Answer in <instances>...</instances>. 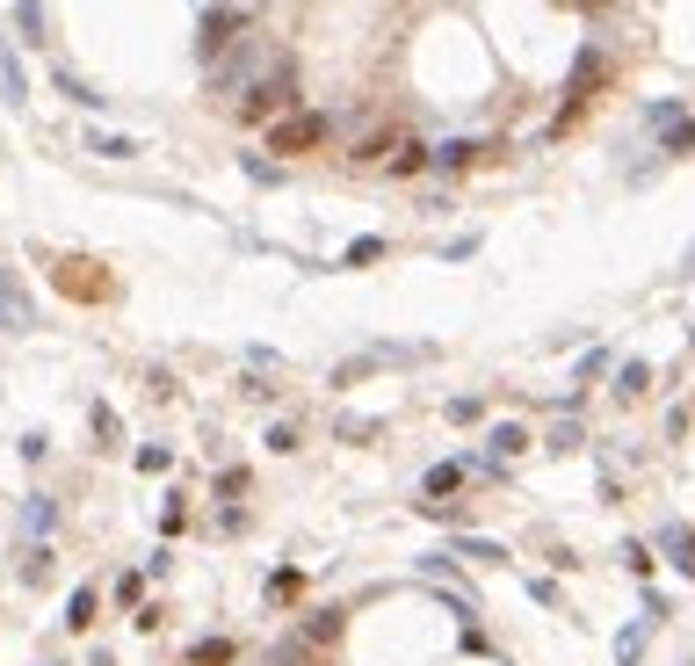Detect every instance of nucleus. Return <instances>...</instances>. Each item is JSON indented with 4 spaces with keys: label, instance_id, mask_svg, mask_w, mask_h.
<instances>
[{
    "label": "nucleus",
    "instance_id": "a211bd4d",
    "mask_svg": "<svg viewBox=\"0 0 695 666\" xmlns=\"http://www.w3.org/2000/svg\"><path fill=\"white\" fill-rule=\"evenodd\" d=\"M638 659H645V630H638V623H630V630H623V638H616V666H638Z\"/></svg>",
    "mask_w": 695,
    "mask_h": 666
},
{
    "label": "nucleus",
    "instance_id": "2eb2a0df",
    "mask_svg": "<svg viewBox=\"0 0 695 666\" xmlns=\"http://www.w3.org/2000/svg\"><path fill=\"white\" fill-rule=\"evenodd\" d=\"M645 384H652V370H645V362H623V370H616V399H638Z\"/></svg>",
    "mask_w": 695,
    "mask_h": 666
},
{
    "label": "nucleus",
    "instance_id": "423d86ee",
    "mask_svg": "<svg viewBox=\"0 0 695 666\" xmlns=\"http://www.w3.org/2000/svg\"><path fill=\"white\" fill-rule=\"evenodd\" d=\"M0 102L8 109H22L29 102V73H22V58H15V44L0 37Z\"/></svg>",
    "mask_w": 695,
    "mask_h": 666
},
{
    "label": "nucleus",
    "instance_id": "f3484780",
    "mask_svg": "<svg viewBox=\"0 0 695 666\" xmlns=\"http://www.w3.org/2000/svg\"><path fill=\"white\" fill-rule=\"evenodd\" d=\"M232 659V638H203V645H189V666H225Z\"/></svg>",
    "mask_w": 695,
    "mask_h": 666
},
{
    "label": "nucleus",
    "instance_id": "4be33fe9",
    "mask_svg": "<svg viewBox=\"0 0 695 666\" xmlns=\"http://www.w3.org/2000/svg\"><path fill=\"white\" fill-rule=\"evenodd\" d=\"M167 464H174V449H160V442L138 449V471H167Z\"/></svg>",
    "mask_w": 695,
    "mask_h": 666
},
{
    "label": "nucleus",
    "instance_id": "412c9836",
    "mask_svg": "<svg viewBox=\"0 0 695 666\" xmlns=\"http://www.w3.org/2000/svg\"><path fill=\"white\" fill-rule=\"evenodd\" d=\"M471 153H478V145H464V138H449V145H442V153H435V167H464Z\"/></svg>",
    "mask_w": 695,
    "mask_h": 666
},
{
    "label": "nucleus",
    "instance_id": "9d476101",
    "mask_svg": "<svg viewBox=\"0 0 695 666\" xmlns=\"http://www.w3.org/2000/svg\"><path fill=\"white\" fill-rule=\"evenodd\" d=\"M51 522H58V500L29 493V500H22V536H29V543H44V536H51Z\"/></svg>",
    "mask_w": 695,
    "mask_h": 666
},
{
    "label": "nucleus",
    "instance_id": "6ab92c4d",
    "mask_svg": "<svg viewBox=\"0 0 695 666\" xmlns=\"http://www.w3.org/2000/svg\"><path fill=\"white\" fill-rule=\"evenodd\" d=\"M659 145H667V153H695V116H681L674 131H659Z\"/></svg>",
    "mask_w": 695,
    "mask_h": 666
},
{
    "label": "nucleus",
    "instance_id": "39448f33",
    "mask_svg": "<svg viewBox=\"0 0 695 666\" xmlns=\"http://www.w3.org/2000/svg\"><path fill=\"white\" fill-rule=\"evenodd\" d=\"M326 131H334V116H283L268 138H276V153H312Z\"/></svg>",
    "mask_w": 695,
    "mask_h": 666
},
{
    "label": "nucleus",
    "instance_id": "5701e85b",
    "mask_svg": "<svg viewBox=\"0 0 695 666\" xmlns=\"http://www.w3.org/2000/svg\"><path fill=\"white\" fill-rule=\"evenodd\" d=\"M384 254V239H355V247H348V268H370Z\"/></svg>",
    "mask_w": 695,
    "mask_h": 666
},
{
    "label": "nucleus",
    "instance_id": "ddd939ff",
    "mask_svg": "<svg viewBox=\"0 0 695 666\" xmlns=\"http://www.w3.org/2000/svg\"><path fill=\"white\" fill-rule=\"evenodd\" d=\"M420 486H428V500H442V493H457V486H464V464H435L428 478H420Z\"/></svg>",
    "mask_w": 695,
    "mask_h": 666
},
{
    "label": "nucleus",
    "instance_id": "1a4fd4ad",
    "mask_svg": "<svg viewBox=\"0 0 695 666\" xmlns=\"http://www.w3.org/2000/svg\"><path fill=\"white\" fill-rule=\"evenodd\" d=\"M659 551H667L688 580H695V529H688V522H667V529H659Z\"/></svg>",
    "mask_w": 695,
    "mask_h": 666
},
{
    "label": "nucleus",
    "instance_id": "dca6fc26",
    "mask_svg": "<svg viewBox=\"0 0 695 666\" xmlns=\"http://www.w3.org/2000/svg\"><path fill=\"white\" fill-rule=\"evenodd\" d=\"M87 145H95L102 160H131L138 153V138H109V131H87Z\"/></svg>",
    "mask_w": 695,
    "mask_h": 666
},
{
    "label": "nucleus",
    "instance_id": "7ed1b4c3",
    "mask_svg": "<svg viewBox=\"0 0 695 666\" xmlns=\"http://www.w3.org/2000/svg\"><path fill=\"white\" fill-rule=\"evenodd\" d=\"M247 22H254V8H203L196 15V51L203 58H225V37H239Z\"/></svg>",
    "mask_w": 695,
    "mask_h": 666
},
{
    "label": "nucleus",
    "instance_id": "f257e3e1",
    "mask_svg": "<svg viewBox=\"0 0 695 666\" xmlns=\"http://www.w3.org/2000/svg\"><path fill=\"white\" fill-rule=\"evenodd\" d=\"M283 109H297V66L276 58L247 95H239V124H283Z\"/></svg>",
    "mask_w": 695,
    "mask_h": 666
},
{
    "label": "nucleus",
    "instance_id": "9b49d317",
    "mask_svg": "<svg viewBox=\"0 0 695 666\" xmlns=\"http://www.w3.org/2000/svg\"><path fill=\"white\" fill-rule=\"evenodd\" d=\"M95 609H102V594H95V587H73V594H66V623H73V630L95 623Z\"/></svg>",
    "mask_w": 695,
    "mask_h": 666
},
{
    "label": "nucleus",
    "instance_id": "0eeeda50",
    "mask_svg": "<svg viewBox=\"0 0 695 666\" xmlns=\"http://www.w3.org/2000/svg\"><path fill=\"white\" fill-rule=\"evenodd\" d=\"M8 22H15V37H22V44H51V15L37 8V0H15Z\"/></svg>",
    "mask_w": 695,
    "mask_h": 666
},
{
    "label": "nucleus",
    "instance_id": "4468645a",
    "mask_svg": "<svg viewBox=\"0 0 695 666\" xmlns=\"http://www.w3.org/2000/svg\"><path fill=\"white\" fill-rule=\"evenodd\" d=\"M457 551H464L471 565H507V551H500V543H486V536H457Z\"/></svg>",
    "mask_w": 695,
    "mask_h": 666
},
{
    "label": "nucleus",
    "instance_id": "20e7f679",
    "mask_svg": "<svg viewBox=\"0 0 695 666\" xmlns=\"http://www.w3.org/2000/svg\"><path fill=\"white\" fill-rule=\"evenodd\" d=\"M0 326H8V333H37V297H29V283L15 276V268H0Z\"/></svg>",
    "mask_w": 695,
    "mask_h": 666
},
{
    "label": "nucleus",
    "instance_id": "f8f14e48",
    "mask_svg": "<svg viewBox=\"0 0 695 666\" xmlns=\"http://www.w3.org/2000/svg\"><path fill=\"white\" fill-rule=\"evenodd\" d=\"M486 449H493V457H522V449H529V435L515 428V420H500V428H493V442H486Z\"/></svg>",
    "mask_w": 695,
    "mask_h": 666
},
{
    "label": "nucleus",
    "instance_id": "6e6552de",
    "mask_svg": "<svg viewBox=\"0 0 695 666\" xmlns=\"http://www.w3.org/2000/svg\"><path fill=\"white\" fill-rule=\"evenodd\" d=\"M51 87H58L66 102H80V109H102V87L87 80V73H73V66H51Z\"/></svg>",
    "mask_w": 695,
    "mask_h": 666
},
{
    "label": "nucleus",
    "instance_id": "393cba45",
    "mask_svg": "<svg viewBox=\"0 0 695 666\" xmlns=\"http://www.w3.org/2000/svg\"><path fill=\"white\" fill-rule=\"evenodd\" d=\"M688 276H695V247H688Z\"/></svg>",
    "mask_w": 695,
    "mask_h": 666
},
{
    "label": "nucleus",
    "instance_id": "f03ea898",
    "mask_svg": "<svg viewBox=\"0 0 695 666\" xmlns=\"http://www.w3.org/2000/svg\"><path fill=\"white\" fill-rule=\"evenodd\" d=\"M276 58H283V51H268L261 37H239V44H225V58H210V87H218V95H247L254 73L276 66Z\"/></svg>",
    "mask_w": 695,
    "mask_h": 666
},
{
    "label": "nucleus",
    "instance_id": "aec40b11",
    "mask_svg": "<svg viewBox=\"0 0 695 666\" xmlns=\"http://www.w3.org/2000/svg\"><path fill=\"white\" fill-rule=\"evenodd\" d=\"M297 587H305V572H290V565H283V572H268V601H290Z\"/></svg>",
    "mask_w": 695,
    "mask_h": 666
},
{
    "label": "nucleus",
    "instance_id": "b1692460",
    "mask_svg": "<svg viewBox=\"0 0 695 666\" xmlns=\"http://www.w3.org/2000/svg\"><path fill=\"white\" fill-rule=\"evenodd\" d=\"M334 623H341V609H319V616L305 623V638H334Z\"/></svg>",
    "mask_w": 695,
    "mask_h": 666
}]
</instances>
